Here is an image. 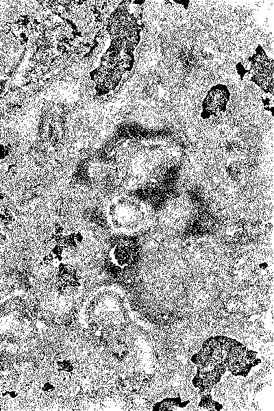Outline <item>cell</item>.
I'll return each instance as SVG.
<instances>
[{
  "label": "cell",
  "instance_id": "cell-1",
  "mask_svg": "<svg viewBox=\"0 0 274 411\" xmlns=\"http://www.w3.org/2000/svg\"><path fill=\"white\" fill-rule=\"evenodd\" d=\"M147 209L143 203L129 196H117L108 203L105 216L114 230L133 233L140 229L145 219Z\"/></svg>",
  "mask_w": 274,
  "mask_h": 411
}]
</instances>
